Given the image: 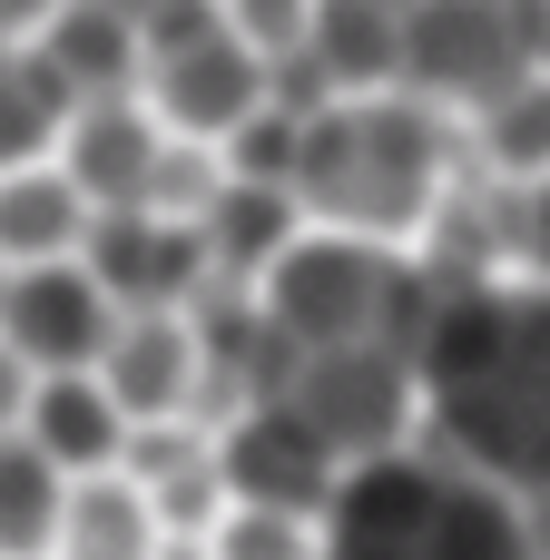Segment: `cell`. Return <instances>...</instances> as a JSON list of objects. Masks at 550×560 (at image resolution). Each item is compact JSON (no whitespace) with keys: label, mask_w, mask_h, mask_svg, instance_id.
<instances>
[{"label":"cell","mask_w":550,"mask_h":560,"mask_svg":"<svg viewBox=\"0 0 550 560\" xmlns=\"http://www.w3.org/2000/svg\"><path fill=\"white\" fill-rule=\"evenodd\" d=\"M413 384L433 404V443L472 472L541 492L550 482V285L463 276L433 295Z\"/></svg>","instance_id":"obj_1"},{"label":"cell","mask_w":550,"mask_h":560,"mask_svg":"<svg viewBox=\"0 0 550 560\" xmlns=\"http://www.w3.org/2000/svg\"><path fill=\"white\" fill-rule=\"evenodd\" d=\"M315 560H522V492L463 453H354L315 512Z\"/></svg>","instance_id":"obj_2"},{"label":"cell","mask_w":550,"mask_h":560,"mask_svg":"<svg viewBox=\"0 0 550 560\" xmlns=\"http://www.w3.org/2000/svg\"><path fill=\"white\" fill-rule=\"evenodd\" d=\"M453 177V128L433 98L413 89H354V98H325L305 128H295V207L325 217V226H354V236H413L423 207L443 197Z\"/></svg>","instance_id":"obj_3"},{"label":"cell","mask_w":550,"mask_h":560,"mask_svg":"<svg viewBox=\"0 0 550 560\" xmlns=\"http://www.w3.org/2000/svg\"><path fill=\"white\" fill-rule=\"evenodd\" d=\"M433 295H443V276H423V256H394L384 236H354V226H325V236L295 226L276 246V266L256 276L266 325L295 335L305 354H325V345H394L413 364Z\"/></svg>","instance_id":"obj_4"},{"label":"cell","mask_w":550,"mask_h":560,"mask_svg":"<svg viewBox=\"0 0 550 560\" xmlns=\"http://www.w3.org/2000/svg\"><path fill=\"white\" fill-rule=\"evenodd\" d=\"M531 69V0H413L403 10V79L433 108H482Z\"/></svg>","instance_id":"obj_5"},{"label":"cell","mask_w":550,"mask_h":560,"mask_svg":"<svg viewBox=\"0 0 550 560\" xmlns=\"http://www.w3.org/2000/svg\"><path fill=\"white\" fill-rule=\"evenodd\" d=\"M285 404L354 463V453H384V443H413V413H423V384L394 345H325L295 364Z\"/></svg>","instance_id":"obj_6"},{"label":"cell","mask_w":550,"mask_h":560,"mask_svg":"<svg viewBox=\"0 0 550 560\" xmlns=\"http://www.w3.org/2000/svg\"><path fill=\"white\" fill-rule=\"evenodd\" d=\"M69 256L98 276V295H108L118 315H138V305H177V295L207 276V236H197V217H167V207H148V197H128V207H89V226H79Z\"/></svg>","instance_id":"obj_7"},{"label":"cell","mask_w":550,"mask_h":560,"mask_svg":"<svg viewBox=\"0 0 550 560\" xmlns=\"http://www.w3.org/2000/svg\"><path fill=\"white\" fill-rule=\"evenodd\" d=\"M207 453H217V482H226V502H276V512H325V492H335V472H344V453L276 394V404H246L236 423H217L207 433Z\"/></svg>","instance_id":"obj_8"},{"label":"cell","mask_w":550,"mask_h":560,"mask_svg":"<svg viewBox=\"0 0 550 560\" xmlns=\"http://www.w3.org/2000/svg\"><path fill=\"white\" fill-rule=\"evenodd\" d=\"M118 305L98 295V276L79 256H39V266H10L0 276V345L30 364V374H59V364H98Z\"/></svg>","instance_id":"obj_9"},{"label":"cell","mask_w":550,"mask_h":560,"mask_svg":"<svg viewBox=\"0 0 550 560\" xmlns=\"http://www.w3.org/2000/svg\"><path fill=\"white\" fill-rule=\"evenodd\" d=\"M49 158L69 167V187H79L89 207H128V197H148L157 118H148L128 89H98V98H79V108H69V128H59V148H49Z\"/></svg>","instance_id":"obj_10"},{"label":"cell","mask_w":550,"mask_h":560,"mask_svg":"<svg viewBox=\"0 0 550 560\" xmlns=\"http://www.w3.org/2000/svg\"><path fill=\"white\" fill-rule=\"evenodd\" d=\"M89 374L108 384V404H118L128 423H138V413H177V394H187V374H197V345H187L177 305H138V315L108 325V345H98Z\"/></svg>","instance_id":"obj_11"},{"label":"cell","mask_w":550,"mask_h":560,"mask_svg":"<svg viewBox=\"0 0 550 560\" xmlns=\"http://www.w3.org/2000/svg\"><path fill=\"white\" fill-rule=\"evenodd\" d=\"M20 433H30V443H39L59 472H98V463H118V433H128V413L108 404V384H98L89 364H59V374H30Z\"/></svg>","instance_id":"obj_12"},{"label":"cell","mask_w":550,"mask_h":560,"mask_svg":"<svg viewBox=\"0 0 550 560\" xmlns=\"http://www.w3.org/2000/svg\"><path fill=\"white\" fill-rule=\"evenodd\" d=\"M157 522H148V492L98 463V472H69L59 492V532H49V560H148Z\"/></svg>","instance_id":"obj_13"},{"label":"cell","mask_w":550,"mask_h":560,"mask_svg":"<svg viewBox=\"0 0 550 560\" xmlns=\"http://www.w3.org/2000/svg\"><path fill=\"white\" fill-rule=\"evenodd\" d=\"M295 226H305V207H295V187H276V177H217V197L197 207L207 266H226V276H266Z\"/></svg>","instance_id":"obj_14"},{"label":"cell","mask_w":550,"mask_h":560,"mask_svg":"<svg viewBox=\"0 0 550 560\" xmlns=\"http://www.w3.org/2000/svg\"><path fill=\"white\" fill-rule=\"evenodd\" d=\"M89 226V197L69 187L59 158H30V167H0V266H39V256H69Z\"/></svg>","instance_id":"obj_15"},{"label":"cell","mask_w":550,"mask_h":560,"mask_svg":"<svg viewBox=\"0 0 550 560\" xmlns=\"http://www.w3.org/2000/svg\"><path fill=\"white\" fill-rule=\"evenodd\" d=\"M69 108H79L69 69H59L39 39H0V167L49 158L59 128H69Z\"/></svg>","instance_id":"obj_16"},{"label":"cell","mask_w":550,"mask_h":560,"mask_svg":"<svg viewBox=\"0 0 550 560\" xmlns=\"http://www.w3.org/2000/svg\"><path fill=\"white\" fill-rule=\"evenodd\" d=\"M305 39H315L335 98H354V89H394V79H403V20L374 10V0H315V10H305Z\"/></svg>","instance_id":"obj_17"},{"label":"cell","mask_w":550,"mask_h":560,"mask_svg":"<svg viewBox=\"0 0 550 560\" xmlns=\"http://www.w3.org/2000/svg\"><path fill=\"white\" fill-rule=\"evenodd\" d=\"M59 492H69V472L10 423V433H0V560H39V551H49V532H59Z\"/></svg>","instance_id":"obj_18"},{"label":"cell","mask_w":550,"mask_h":560,"mask_svg":"<svg viewBox=\"0 0 550 560\" xmlns=\"http://www.w3.org/2000/svg\"><path fill=\"white\" fill-rule=\"evenodd\" d=\"M482 118V167L492 177H550V69H522L502 98H482L472 108Z\"/></svg>","instance_id":"obj_19"},{"label":"cell","mask_w":550,"mask_h":560,"mask_svg":"<svg viewBox=\"0 0 550 560\" xmlns=\"http://www.w3.org/2000/svg\"><path fill=\"white\" fill-rule=\"evenodd\" d=\"M207 551L217 560H315V522L276 512V502H226L207 522Z\"/></svg>","instance_id":"obj_20"},{"label":"cell","mask_w":550,"mask_h":560,"mask_svg":"<svg viewBox=\"0 0 550 560\" xmlns=\"http://www.w3.org/2000/svg\"><path fill=\"white\" fill-rule=\"evenodd\" d=\"M295 128H305V118H285L276 98H256V108L226 128V148H217L226 177H276V187H285V167H295Z\"/></svg>","instance_id":"obj_21"},{"label":"cell","mask_w":550,"mask_h":560,"mask_svg":"<svg viewBox=\"0 0 550 560\" xmlns=\"http://www.w3.org/2000/svg\"><path fill=\"white\" fill-rule=\"evenodd\" d=\"M217 512H226L217 453H197V463H177V472H157V482H148V522H157V532H207Z\"/></svg>","instance_id":"obj_22"},{"label":"cell","mask_w":550,"mask_h":560,"mask_svg":"<svg viewBox=\"0 0 550 560\" xmlns=\"http://www.w3.org/2000/svg\"><path fill=\"white\" fill-rule=\"evenodd\" d=\"M217 177H226V158H217V148H157V167H148V207L197 217V207L217 197Z\"/></svg>","instance_id":"obj_23"},{"label":"cell","mask_w":550,"mask_h":560,"mask_svg":"<svg viewBox=\"0 0 550 560\" xmlns=\"http://www.w3.org/2000/svg\"><path fill=\"white\" fill-rule=\"evenodd\" d=\"M266 98H276L285 118H315V108L335 98V79H325L315 39H285V49H266Z\"/></svg>","instance_id":"obj_24"},{"label":"cell","mask_w":550,"mask_h":560,"mask_svg":"<svg viewBox=\"0 0 550 560\" xmlns=\"http://www.w3.org/2000/svg\"><path fill=\"white\" fill-rule=\"evenodd\" d=\"M217 10H226V30L246 49H285V39H305V10L315 0H217Z\"/></svg>","instance_id":"obj_25"},{"label":"cell","mask_w":550,"mask_h":560,"mask_svg":"<svg viewBox=\"0 0 550 560\" xmlns=\"http://www.w3.org/2000/svg\"><path fill=\"white\" fill-rule=\"evenodd\" d=\"M522 560H550V482L522 492Z\"/></svg>","instance_id":"obj_26"},{"label":"cell","mask_w":550,"mask_h":560,"mask_svg":"<svg viewBox=\"0 0 550 560\" xmlns=\"http://www.w3.org/2000/svg\"><path fill=\"white\" fill-rule=\"evenodd\" d=\"M20 404H30V364H20V354L0 345V433L20 423Z\"/></svg>","instance_id":"obj_27"},{"label":"cell","mask_w":550,"mask_h":560,"mask_svg":"<svg viewBox=\"0 0 550 560\" xmlns=\"http://www.w3.org/2000/svg\"><path fill=\"white\" fill-rule=\"evenodd\" d=\"M148 560H217V551H207V532H157Z\"/></svg>","instance_id":"obj_28"},{"label":"cell","mask_w":550,"mask_h":560,"mask_svg":"<svg viewBox=\"0 0 550 560\" xmlns=\"http://www.w3.org/2000/svg\"><path fill=\"white\" fill-rule=\"evenodd\" d=\"M49 20V0H0V39H30Z\"/></svg>","instance_id":"obj_29"},{"label":"cell","mask_w":550,"mask_h":560,"mask_svg":"<svg viewBox=\"0 0 550 560\" xmlns=\"http://www.w3.org/2000/svg\"><path fill=\"white\" fill-rule=\"evenodd\" d=\"M531 69H550V0H531Z\"/></svg>","instance_id":"obj_30"},{"label":"cell","mask_w":550,"mask_h":560,"mask_svg":"<svg viewBox=\"0 0 550 560\" xmlns=\"http://www.w3.org/2000/svg\"><path fill=\"white\" fill-rule=\"evenodd\" d=\"M374 10H394V20H403V10H413V0H374Z\"/></svg>","instance_id":"obj_31"},{"label":"cell","mask_w":550,"mask_h":560,"mask_svg":"<svg viewBox=\"0 0 550 560\" xmlns=\"http://www.w3.org/2000/svg\"><path fill=\"white\" fill-rule=\"evenodd\" d=\"M0 276H10V266H0Z\"/></svg>","instance_id":"obj_32"},{"label":"cell","mask_w":550,"mask_h":560,"mask_svg":"<svg viewBox=\"0 0 550 560\" xmlns=\"http://www.w3.org/2000/svg\"><path fill=\"white\" fill-rule=\"evenodd\" d=\"M138 20H148V10H138Z\"/></svg>","instance_id":"obj_33"},{"label":"cell","mask_w":550,"mask_h":560,"mask_svg":"<svg viewBox=\"0 0 550 560\" xmlns=\"http://www.w3.org/2000/svg\"><path fill=\"white\" fill-rule=\"evenodd\" d=\"M39 560H49V551H39Z\"/></svg>","instance_id":"obj_34"}]
</instances>
